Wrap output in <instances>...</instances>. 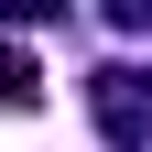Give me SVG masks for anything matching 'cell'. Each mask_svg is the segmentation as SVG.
<instances>
[{"label":"cell","instance_id":"1","mask_svg":"<svg viewBox=\"0 0 152 152\" xmlns=\"http://www.w3.org/2000/svg\"><path fill=\"white\" fill-rule=\"evenodd\" d=\"M87 120L109 152H152V65H98L87 76Z\"/></svg>","mask_w":152,"mask_h":152},{"label":"cell","instance_id":"2","mask_svg":"<svg viewBox=\"0 0 152 152\" xmlns=\"http://www.w3.org/2000/svg\"><path fill=\"white\" fill-rule=\"evenodd\" d=\"M33 98H44V65H33L11 33H0V109H33Z\"/></svg>","mask_w":152,"mask_h":152}]
</instances>
